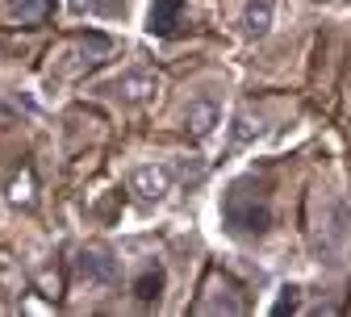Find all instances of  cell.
Instances as JSON below:
<instances>
[{"label":"cell","mask_w":351,"mask_h":317,"mask_svg":"<svg viewBox=\"0 0 351 317\" xmlns=\"http://www.w3.org/2000/svg\"><path fill=\"white\" fill-rule=\"evenodd\" d=\"M222 213H226L230 234H239V238H247V234H263V230H268V221H272L268 201L255 196V192H247V184H234V188L226 192Z\"/></svg>","instance_id":"obj_1"},{"label":"cell","mask_w":351,"mask_h":317,"mask_svg":"<svg viewBox=\"0 0 351 317\" xmlns=\"http://www.w3.org/2000/svg\"><path fill=\"white\" fill-rule=\"evenodd\" d=\"M109 47H113V42H109L105 34H88V38L71 42V47H63V51L55 55V71H59V75H80V71H88V67H97V63L109 55Z\"/></svg>","instance_id":"obj_2"},{"label":"cell","mask_w":351,"mask_h":317,"mask_svg":"<svg viewBox=\"0 0 351 317\" xmlns=\"http://www.w3.org/2000/svg\"><path fill=\"white\" fill-rule=\"evenodd\" d=\"M130 192H134L143 205H159L171 192V167H163V163L134 167V175H130Z\"/></svg>","instance_id":"obj_3"},{"label":"cell","mask_w":351,"mask_h":317,"mask_svg":"<svg viewBox=\"0 0 351 317\" xmlns=\"http://www.w3.org/2000/svg\"><path fill=\"white\" fill-rule=\"evenodd\" d=\"M109 92L121 97V101H130V105H143V101H151L159 92V75L155 71H125V75L113 79Z\"/></svg>","instance_id":"obj_4"},{"label":"cell","mask_w":351,"mask_h":317,"mask_svg":"<svg viewBox=\"0 0 351 317\" xmlns=\"http://www.w3.org/2000/svg\"><path fill=\"white\" fill-rule=\"evenodd\" d=\"M80 267H84V276H88V280H97V284H113V280H117V263H113V255H109L105 246L84 251Z\"/></svg>","instance_id":"obj_5"},{"label":"cell","mask_w":351,"mask_h":317,"mask_svg":"<svg viewBox=\"0 0 351 317\" xmlns=\"http://www.w3.org/2000/svg\"><path fill=\"white\" fill-rule=\"evenodd\" d=\"M217 117H222V113H217L213 101H193L189 113H184V129L193 134V138H209L213 125H217Z\"/></svg>","instance_id":"obj_6"},{"label":"cell","mask_w":351,"mask_h":317,"mask_svg":"<svg viewBox=\"0 0 351 317\" xmlns=\"http://www.w3.org/2000/svg\"><path fill=\"white\" fill-rule=\"evenodd\" d=\"M180 9H184V0H155V5H151V21H147V29L159 34V38H167L176 25H180Z\"/></svg>","instance_id":"obj_7"},{"label":"cell","mask_w":351,"mask_h":317,"mask_svg":"<svg viewBox=\"0 0 351 317\" xmlns=\"http://www.w3.org/2000/svg\"><path fill=\"white\" fill-rule=\"evenodd\" d=\"M9 13H13V21H21V25H42V21L55 13V0H17Z\"/></svg>","instance_id":"obj_8"},{"label":"cell","mask_w":351,"mask_h":317,"mask_svg":"<svg viewBox=\"0 0 351 317\" xmlns=\"http://www.w3.org/2000/svg\"><path fill=\"white\" fill-rule=\"evenodd\" d=\"M268 25H272V5H268V0H251V9L243 17V29L251 38H263V34H268Z\"/></svg>","instance_id":"obj_9"},{"label":"cell","mask_w":351,"mask_h":317,"mask_svg":"<svg viewBox=\"0 0 351 317\" xmlns=\"http://www.w3.org/2000/svg\"><path fill=\"white\" fill-rule=\"evenodd\" d=\"M134 296H138L143 305H155V301L163 296V271H159V267H147L143 276L134 280Z\"/></svg>","instance_id":"obj_10"},{"label":"cell","mask_w":351,"mask_h":317,"mask_svg":"<svg viewBox=\"0 0 351 317\" xmlns=\"http://www.w3.org/2000/svg\"><path fill=\"white\" fill-rule=\"evenodd\" d=\"M80 17H117L125 9V0H67Z\"/></svg>","instance_id":"obj_11"},{"label":"cell","mask_w":351,"mask_h":317,"mask_svg":"<svg viewBox=\"0 0 351 317\" xmlns=\"http://www.w3.org/2000/svg\"><path fill=\"white\" fill-rule=\"evenodd\" d=\"M9 201L13 205H34V171L21 167L13 179H9Z\"/></svg>","instance_id":"obj_12"},{"label":"cell","mask_w":351,"mask_h":317,"mask_svg":"<svg viewBox=\"0 0 351 317\" xmlns=\"http://www.w3.org/2000/svg\"><path fill=\"white\" fill-rule=\"evenodd\" d=\"M255 134H259V125L247 117V113H239L234 117V134H230V138H234V147H243V142H251L255 138Z\"/></svg>","instance_id":"obj_13"},{"label":"cell","mask_w":351,"mask_h":317,"mask_svg":"<svg viewBox=\"0 0 351 317\" xmlns=\"http://www.w3.org/2000/svg\"><path fill=\"white\" fill-rule=\"evenodd\" d=\"M285 292H289V296H280V301H276V313H285V309H297V296H293L297 288H285Z\"/></svg>","instance_id":"obj_14"},{"label":"cell","mask_w":351,"mask_h":317,"mask_svg":"<svg viewBox=\"0 0 351 317\" xmlns=\"http://www.w3.org/2000/svg\"><path fill=\"white\" fill-rule=\"evenodd\" d=\"M9 121H13V109H9V105H0V125H9Z\"/></svg>","instance_id":"obj_15"},{"label":"cell","mask_w":351,"mask_h":317,"mask_svg":"<svg viewBox=\"0 0 351 317\" xmlns=\"http://www.w3.org/2000/svg\"><path fill=\"white\" fill-rule=\"evenodd\" d=\"M322 5H326V0H322Z\"/></svg>","instance_id":"obj_16"}]
</instances>
